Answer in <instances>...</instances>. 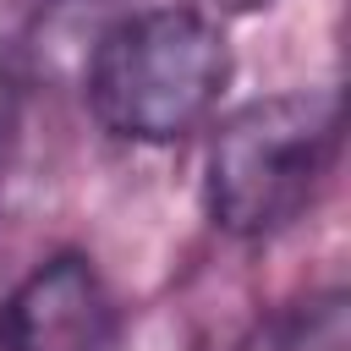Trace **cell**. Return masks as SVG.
I'll use <instances>...</instances> for the list:
<instances>
[{"label": "cell", "mask_w": 351, "mask_h": 351, "mask_svg": "<svg viewBox=\"0 0 351 351\" xmlns=\"http://www.w3.org/2000/svg\"><path fill=\"white\" fill-rule=\"evenodd\" d=\"M230 82V44L197 5H148L99 33L88 110L121 143H181Z\"/></svg>", "instance_id": "cell-1"}, {"label": "cell", "mask_w": 351, "mask_h": 351, "mask_svg": "<svg viewBox=\"0 0 351 351\" xmlns=\"http://www.w3.org/2000/svg\"><path fill=\"white\" fill-rule=\"evenodd\" d=\"M340 154V93L291 88L230 110L203 159V203L225 236H274L318 197Z\"/></svg>", "instance_id": "cell-2"}, {"label": "cell", "mask_w": 351, "mask_h": 351, "mask_svg": "<svg viewBox=\"0 0 351 351\" xmlns=\"http://www.w3.org/2000/svg\"><path fill=\"white\" fill-rule=\"evenodd\" d=\"M115 296L93 258H44L0 307V351H110Z\"/></svg>", "instance_id": "cell-3"}, {"label": "cell", "mask_w": 351, "mask_h": 351, "mask_svg": "<svg viewBox=\"0 0 351 351\" xmlns=\"http://www.w3.org/2000/svg\"><path fill=\"white\" fill-rule=\"evenodd\" d=\"M274 351H346V302H340V296L307 302V307L280 329Z\"/></svg>", "instance_id": "cell-4"}, {"label": "cell", "mask_w": 351, "mask_h": 351, "mask_svg": "<svg viewBox=\"0 0 351 351\" xmlns=\"http://www.w3.org/2000/svg\"><path fill=\"white\" fill-rule=\"evenodd\" d=\"M214 11H258V5H269V0H208Z\"/></svg>", "instance_id": "cell-5"}]
</instances>
